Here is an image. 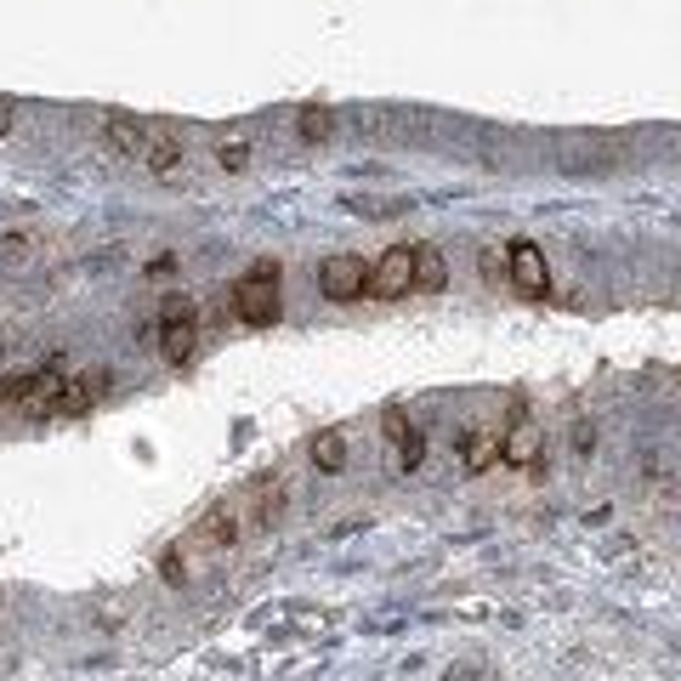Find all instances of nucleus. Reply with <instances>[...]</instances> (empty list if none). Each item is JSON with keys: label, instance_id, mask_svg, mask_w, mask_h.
<instances>
[{"label": "nucleus", "instance_id": "13", "mask_svg": "<svg viewBox=\"0 0 681 681\" xmlns=\"http://www.w3.org/2000/svg\"><path fill=\"white\" fill-rule=\"evenodd\" d=\"M415 284H420V289H431V296L449 284V267H444V256H437L431 245H415Z\"/></svg>", "mask_w": 681, "mask_h": 681}, {"label": "nucleus", "instance_id": "19", "mask_svg": "<svg viewBox=\"0 0 681 681\" xmlns=\"http://www.w3.org/2000/svg\"><path fill=\"white\" fill-rule=\"evenodd\" d=\"M18 125V103H12V96H0V136H7Z\"/></svg>", "mask_w": 681, "mask_h": 681}, {"label": "nucleus", "instance_id": "6", "mask_svg": "<svg viewBox=\"0 0 681 681\" xmlns=\"http://www.w3.org/2000/svg\"><path fill=\"white\" fill-rule=\"evenodd\" d=\"M511 278H517V289H528V296H551V267H546L540 245L517 238L511 245Z\"/></svg>", "mask_w": 681, "mask_h": 681}, {"label": "nucleus", "instance_id": "2", "mask_svg": "<svg viewBox=\"0 0 681 681\" xmlns=\"http://www.w3.org/2000/svg\"><path fill=\"white\" fill-rule=\"evenodd\" d=\"M149 340H154V347H160V358L165 364H187L193 358V347H200V324H193V302H171L165 307V318L149 329Z\"/></svg>", "mask_w": 681, "mask_h": 681}, {"label": "nucleus", "instance_id": "20", "mask_svg": "<svg viewBox=\"0 0 681 681\" xmlns=\"http://www.w3.org/2000/svg\"><path fill=\"white\" fill-rule=\"evenodd\" d=\"M165 579H171V586H182V579H187V568H182V557H176V551L165 557Z\"/></svg>", "mask_w": 681, "mask_h": 681}, {"label": "nucleus", "instance_id": "18", "mask_svg": "<svg viewBox=\"0 0 681 681\" xmlns=\"http://www.w3.org/2000/svg\"><path fill=\"white\" fill-rule=\"evenodd\" d=\"M29 245H34L29 233H7V238H0V256H7V262H23V256H29Z\"/></svg>", "mask_w": 681, "mask_h": 681}, {"label": "nucleus", "instance_id": "4", "mask_svg": "<svg viewBox=\"0 0 681 681\" xmlns=\"http://www.w3.org/2000/svg\"><path fill=\"white\" fill-rule=\"evenodd\" d=\"M318 289H324L329 302H364L369 296V262H358V256L318 262Z\"/></svg>", "mask_w": 681, "mask_h": 681}, {"label": "nucleus", "instance_id": "7", "mask_svg": "<svg viewBox=\"0 0 681 681\" xmlns=\"http://www.w3.org/2000/svg\"><path fill=\"white\" fill-rule=\"evenodd\" d=\"M380 420H386V437H393V444H398V460H404V471H415V466L426 460V437H420V431L409 426V415H404L398 404L386 409Z\"/></svg>", "mask_w": 681, "mask_h": 681}, {"label": "nucleus", "instance_id": "11", "mask_svg": "<svg viewBox=\"0 0 681 681\" xmlns=\"http://www.w3.org/2000/svg\"><path fill=\"white\" fill-rule=\"evenodd\" d=\"M500 455H506L511 466H540V431H533L528 420L511 426V431H500Z\"/></svg>", "mask_w": 681, "mask_h": 681}, {"label": "nucleus", "instance_id": "8", "mask_svg": "<svg viewBox=\"0 0 681 681\" xmlns=\"http://www.w3.org/2000/svg\"><path fill=\"white\" fill-rule=\"evenodd\" d=\"M103 142H109L120 160H142V149H149V125H136L125 114H109L103 120Z\"/></svg>", "mask_w": 681, "mask_h": 681}, {"label": "nucleus", "instance_id": "3", "mask_svg": "<svg viewBox=\"0 0 681 681\" xmlns=\"http://www.w3.org/2000/svg\"><path fill=\"white\" fill-rule=\"evenodd\" d=\"M103 393H109V375L103 369H85V375H74V380H63L52 398H45L34 415H45V420H63V415H85V409H96L103 404Z\"/></svg>", "mask_w": 681, "mask_h": 681}, {"label": "nucleus", "instance_id": "12", "mask_svg": "<svg viewBox=\"0 0 681 681\" xmlns=\"http://www.w3.org/2000/svg\"><path fill=\"white\" fill-rule=\"evenodd\" d=\"M278 517H284V482L262 477V489L251 495V522L256 528H278Z\"/></svg>", "mask_w": 681, "mask_h": 681}, {"label": "nucleus", "instance_id": "17", "mask_svg": "<svg viewBox=\"0 0 681 681\" xmlns=\"http://www.w3.org/2000/svg\"><path fill=\"white\" fill-rule=\"evenodd\" d=\"M460 455H466V466H471V471H489V466H495V455H500L495 431H489V437H466V444H460Z\"/></svg>", "mask_w": 681, "mask_h": 681}, {"label": "nucleus", "instance_id": "14", "mask_svg": "<svg viewBox=\"0 0 681 681\" xmlns=\"http://www.w3.org/2000/svg\"><path fill=\"white\" fill-rule=\"evenodd\" d=\"M329 131H335V114H329L324 103H307V109L296 114V136H302V142H329Z\"/></svg>", "mask_w": 681, "mask_h": 681}, {"label": "nucleus", "instance_id": "1", "mask_svg": "<svg viewBox=\"0 0 681 681\" xmlns=\"http://www.w3.org/2000/svg\"><path fill=\"white\" fill-rule=\"evenodd\" d=\"M278 307H284V302H278V267H273V262H256L245 278H238V289H233V313L262 329V324L278 318Z\"/></svg>", "mask_w": 681, "mask_h": 681}, {"label": "nucleus", "instance_id": "9", "mask_svg": "<svg viewBox=\"0 0 681 681\" xmlns=\"http://www.w3.org/2000/svg\"><path fill=\"white\" fill-rule=\"evenodd\" d=\"M238 533H245V522H238V506H233V500H222V506H211V511L200 517V540H205V546H233Z\"/></svg>", "mask_w": 681, "mask_h": 681}, {"label": "nucleus", "instance_id": "16", "mask_svg": "<svg viewBox=\"0 0 681 681\" xmlns=\"http://www.w3.org/2000/svg\"><path fill=\"white\" fill-rule=\"evenodd\" d=\"M251 160H256V149H251L245 136H222V142H216V165H222V171H245Z\"/></svg>", "mask_w": 681, "mask_h": 681}, {"label": "nucleus", "instance_id": "5", "mask_svg": "<svg viewBox=\"0 0 681 681\" xmlns=\"http://www.w3.org/2000/svg\"><path fill=\"white\" fill-rule=\"evenodd\" d=\"M415 289V245H404V251H386L375 267H369V296H380V302H398V296H409Z\"/></svg>", "mask_w": 681, "mask_h": 681}, {"label": "nucleus", "instance_id": "10", "mask_svg": "<svg viewBox=\"0 0 681 681\" xmlns=\"http://www.w3.org/2000/svg\"><path fill=\"white\" fill-rule=\"evenodd\" d=\"M142 165L154 176H176L182 171V142L171 131H149V149H142Z\"/></svg>", "mask_w": 681, "mask_h": 681}, {"label": "nucleus", "instance_id": "15", "mask_svg": "<svg viewBox=\"0 0 681 681\" xmlns=\"http://www.w3.org/2000/svg\"><path fill=\"white\" fill-rule=\"evenodd\" d=\"M313 466L318 471H340V466H347V444H340V431H318L313 437Z\"/></svg>", "mask_w": 681, "mask_h": 681}]
</instances>
